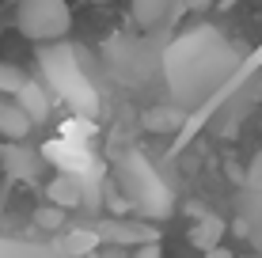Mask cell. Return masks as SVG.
I'll return each mask as SVG.
<instances>
[{
	"mask_svg": "<svg viewBox=\"0 0 262 258\" xmlns=\"http://www.w3.org/2000/svg\"><path fill=\"white\" fill-rule=\"evenodd\" d=\"M23 84H27V76L19 73V68L8 65V61H0V95H19Z\"/></svg>",
	"mask_w": 262,
	"mask_h": 258,
	"instance_id": "2e32d148",
	"label": "cell"
},
{
	"mask_svg": "<svg viewBox=\"0 0 262 258\" xmlns=\"http://www.w3.org/2000/svg\"><path fill=\"white\" fill-rule=\"evenodd\" d=\"M34 224H38L42 232H57V228L65 224V209H57V205L38 209V213H34Z\"/></svg>",
	"mask_w": 262,
	"mask_h": 258,
	"instance_id": "ac0fdd59",
	"label": "cell"
},
{
	"mask_svg": "<svg viewBox=\"0 0 262 258\" xmlns=\"http://www.w3.org/2000/svg\"><path fill=\"white\" fill-rule=\"evenodd\" d=\"M114 171H118L122 201L137 220H167L175 213V194L141 148H122L114 159Z\"/></svg>",
	"mask_w": 262,
	"mask_h": 258,
	"instance_id": "7a4b0ae2",
	"label": "cell"
},
{
	"mask_svg": "<svg viewBox=\"0 0 262 258\" xmlns=\"http://www.w3.org/2000/svg\"><path fill=\"white\" fill-rule=\"evenodd\" d=\"M42 159H53V163H61V171H69V175H80L88 163H92L84 148L65 145V140H50V145L42 148Z\"/></svg>",
	"mask_w": 262,
	"mask_h": 258,
	"instance_id": "9c48e42d",
	"label": "cell"
},
{
	"mask_svg": "<svg viewBox=\"0 0 262 258\" xmlns=\"http://www.w3.org/2000/svg\"><path fill=\"white\" fill-rule=\"evenodd\" d=\"M0 114H4V99H0Z\"/></svg>",
	"mask_w": 262,
	"mask_h": 258,
	"instance_id": "cb8c5ba5",
	"label": "cell"
},
{
	"mask_svg": "<svg viewBox=\"0 0 262 258\" xmlns=\"http://www.w3.org/2000/svg\"><path fill=\"white\" fill-rule=\"evenodd\" d=\"M95 243H99L95 232H69L65 239H57V251L65 254V258H76V254H88Z\"/></svg>",
	"mask_w": 262,
	"mask_h": 258,
	"instance_id": "9a60e30c",
	"label": "cell"
},
{
	"mask_svg": "<svg viewBox=\"0 0 262 258\" xmlns=\"http://www.w3.org/2000/svg\"><path fill=\"white\" fill-rule=\"evenodd\" d=\"M183 12V0H133V23L144 31H160Z\"/></svg>",
	"mask_w": 262,
	"mask_h": 258,
	"instance_id": "52a82bcc",
	"label": "cell"
},
{
	"mask_svg": "<svg viewBox=\"0 0 262 258\" xmlns=\"http://www.w3.org/2000/svg\"><path fill=\"white\" fill-rule=\"evenodd\" d=\"M0 258H65V254L57 247H38V243H23V239L0 236Z\"/></svg>",
	"mask_w": 262,
	"mask_h": 258,
	"instance_id": "4fadbf2b",
	"label": "cell"
},
{
	"mask_svg": "<svg viewBox=\"0 0 262 258\" xmlns=\"http://www.w3.org/2000/svg\"><path fill=\"white\" fill-rule=\"evenodd\" d=\"M179 126H183V110L179 106H152L144 114V129L148 133H175Z\"/></svg>",
	"mask_w": 262,
	"mask_h": 258,
	"instance_id": "5bb4252c",
	"label": "cell"
},
{
	"mask_svg": "<svg viewBox=\"0 0 262 258\" xmlns=\"http://www.w3.org/2000/svg\"><path fill=\"white\" fill-rule=\"evenodd\" d=\"M221 239H224V220L213 213H198V224L190 228V243L205 254V251H216Z\"/></svg>",
	"mask_w": 262,
	"mask_h": 258,
	"instance_id": "30bf717a",
	"label": "cell"
},
{
	"mask_svg": "<svg viewBox=\"0 0 262 258\" xmlns=\"http://www.w3.org/2000/svg\"><path fill=\"white\" fill-rule=\"evenodd\" d=\"M92 4H111V0H92Z\"/></svg>",
	"mask_w": 262,
	"mask_h": 258,
	"instance_id": "603a6c76",
	"label": "cell"
},
{
	"mask_svg": "<svg viewBox=\"0 0 262 258\" xmlns=\"http://www.w3.org/2000/svg\"><path fill=\"white\" fill-rule=\"evenodd\" d=\"M31 129H34V122L23 114L19 103H4V114H0V137H8V140H15V145H19Z\"/></svg>",
	"mask_w": 262,
	"mask_h": 258,
	"instance_id": "8fae6325",
	"label": "cell"
},
{
	"mask_svg": "<svg viewBox=\"0 0 262 258\" xmlns=\"http://www.w3.org/2000/svg\"><path fill=\"white\" fill-rule=\"evenodd\" d=\"M239 232H251V239H255V247L262 251V194H255V205H251V220H243V224H236Z\"/></svg>",
	"mask_w": 262,
	"mask_h": 258,
	"instance_id": "e0dca14e",
	"label": "cell"
},
{
	"mask_svg": "<svg viewBox=\"0 0 262 258\" xmlns=\"http://www.w3.org/2000/svg\"><path fill=\"white\" fill-rule=\"evenodd\" d=\"M46 198H50V205H57V209H76V205H84V175L57 171V175L46 182Z\"/></svg>",
	"mask_w": 262,
	"mask_h": 258,
	"instance_id": "ba28073f",
	"label": "cell"
},
{
	"mask_svg": "<svg viewBox=\"0 0 262 258\" xmlns=\"http://www.w3.org/2000/svg\"><path fill=\"white\" fill-rule=\"evenodd\" d=\"M42 152H34V148H23L15 145V140H8V145H0V175L4 179H15V182H31L34 175L42 171Z\"/></svg>",
	"mask_w": 262,
	"mask_h": 258,
	"instance_id": "8992f818",
	"label": "cell"
},
{
	"mask_svg": "<svg viewBox=\"0 0 262 258\" xmlns=\"http://www.w3.org/2000/svg\"><path fill=\"white\" fill-rule=\"evenodd\" d=\"M38 65H42V73H46L50 87H57V95L80 114V118H95L99 114V91H95L92 76L80 68V53L72 46H61V42L42 46L38 50Z\"/></svg>",
	"mask_w": 262,
	"mask_h": 258,
	"instance_id": "3957f363",
	"label": "cell"
},
{
	"mask_svg": "<svg viewBox=\"0 0 262 258\" xmlns=\"http://www.w3.org/2000/svg\"><path fill=\"white\" fill-rule=\"evenodd\" d=\"M239 50L213 27H194L164 50V76L179 110H194L221 91L239 68Z\"/></svg>",
	"mask_w": 262,
	"mask_h": 258,
	"instance_id": "6da1fadb",
	"label": "cell"
},
{
	"mask_svg": "<svg viewBox=\"0 0 262 258\" xmlns=\"http://www.w3.org/2000/svg\"><path fill=\"white\" fill-rule=\"evenodd\" d=\"M243 182H247L251 194H262V152L251 159V167H247V175H243Z\"/></svg>",
	"mask_w": 262,
	"mask_h": 258,
	"instance_id": "d6986e66",
	"label": "cell"
},
{
	"mask_svg": "<svg viewBox=\"0 0 262 258\" xmlns=\"http://www.w3.org/2000/svg\"><path fill=\"white\" fill-rule=\"evenodd\" d=\"M133 258H164V251H160V243H148V247H137Z\"/></svg>",
	"mask_w": 262,
	"mask_h": 258,
	"instance_id": "ffe728a7",
	"label": "cell"
},
{
	"mask_svg": "<svg viewBox=\"0 0 262 258\" xmlns=\"http://www.w3.org/2000/svg\"><path fill=\"white\" fill-rule=\"evenodd\" d=\"M15 27H19L31 42L53 46V42H61L69 34L72 12H69L65 0H19V8H15Z\"/></svg>",
	"mask_w": 262,
	"mask_h": 258,
	"instance_id": "277c9868",
	"label": "cell"
},
{
	"mask_svg": "<svg viewBox=\"0 0 262 258\" xmlns=\"http://www.w3.org/2000/svg\"><path fill=\"white\" fill-rule=\"evenodd\" d=\"M202 258H232V251H228V247H216V251H205Z\"/></svg>",
	"mask_w": 262,
	"mask_h": 258,
	"instance_id": "7402d4cb",
	"label": "cell"
},
{
	"mask_svg": "<svg viewBox=\"0 0 262 258\" xmlns=\"http://www.w3.org/2000/svg\"><path fill=\"white\" fill-rule=\"evenodd\" d=\"M92 232L103 239V243H114V247H148V243H160V232L148 224V220H137V217H111V220H99Z\"/></svg>",
	"mask_w": 262,
	"mask_h": 258,
	"instance_id": "5b68a950",
	"label": "cell"
},
{
	"mask_svg": "<svg viewBox=\"0 0 262 258\" xmlns=\"http://www.w3.org/2000/svg\"><path fill=\"white\" fill-rule=\"evenodd\" d=\"M15 103L23 106V114L31 122H46V114H50V99H46V91H42L34 80H27V84L19 87V95H15Z\"/></svg>",
	"mask_w": 262,
	"mask_h": 258,
	"instance_id": "7c38bea8",
	"label": "cell"
},
{
	"mask_svg": "<svg viewBox=\"0 0 262 258\" xmlns=\"http://www.w3.org/2000/svg\"><path fill=\"white\" fill-rule=\"evenodd\" d=\"M183 8H186V12H209L213 0H183Z\"/></svg>",
	"mask_w": 262,
	"mask_h": 258,
	"instance_id": "44dd1931",
	"label": "cell"
}]
</instances>
